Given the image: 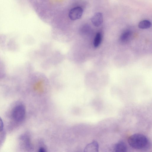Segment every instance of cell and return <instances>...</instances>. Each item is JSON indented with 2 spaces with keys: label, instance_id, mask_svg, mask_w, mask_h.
Returning a JSON list of instances; mask_svg holds the SVG:
<instances>
[{
  "label": "cell",
  "instance_id": "obj_2",
  "mask_svg": "<svg viewBox=\"0 0 152 152\" xmlns=\"http://www.w3.org/2000/svg\"><path fill=\"white\" fill-rule=\"evenodd\" d=\"M26 114V109L23 104L17 105L13 108L12 113V118L15 121L19 122L22 121L24 118Z\"/></svg>",
  "mask_w": 152,
  "mask_h": 152
},
{
  "label": "cell",
  "instance_id": "obj_11",
  "mask_svg": "<svg viewBox=\"0 0 152 152\" xmlns=\"http://www.w3.org/2000/svg\"><path fill=\"white\" fill-rule=\"evenodd\" d=\"M4 128V123L1 118L0 117V132L2 131Z\"/></svg>",
  "mask_w": 152,
  "mask_h": 152
},
{
  "label": "cell",
  "instance_id": "obj_3",
  "mask_svg": "<svg viewBox=\"0 0 152 152\" xmlns=\"http://www.w3.org/2000/svg\"><path fill=\"white\" fill-rule=\"evenodd\" d=\"M83 12V9L80 7H77L72 8L69 11V16L72 20H76L80 19Z\"/></svg>",
  "mask_w": 152,
  "mask_h": 152
},
{
  "label": "cell",
  "instance_id": "obj_5",
  "mask_svg": "<svg viewBox=\"0 0 152 152\" xmlns=\"http://www.w3.org/2000/svg\"><path fill=\"white\" fill-rule=\"evenodd\" d=\"M99 145L98 142L93 141L88 144L85 147L84 151L87 152H97L99 151Z\"/></svg>",
  "mask_w": 152,
  "mask_h": 152
},
{
  "label": "cell",
  "instance_id": "obj_10",
  "mask_svg": "<svg viewBox=\"0 0 152 152\" xmlns=\"http://www.w3.org/2000/svg\"><path fill=\"white\" fill-rule=\"evenodd\" d=\"M102 39V35L100 33H97L94 41V45L95 48L98 47L100 45Z\"/></svg>",
  "mask_w": 152,
  "mask_h": 152
},
{
  "label": "cell",
  "instance_id": "obj_9",
  "mask_svg": "<svg viewBox=\"0 0 152 152\" xmlns=\"http://www.w3.org/2000/svg\"><path fill=\"white\" fill-rule=\"evenodd\" d=\"M131 32L129 30H127L123 32L121 35L120 39L121 42H125L126 41L130 38Z\"/></svg>",
  "mask_w": 152,
  "mask_h": 152
},
{
  "label": "cell",
  "instance_id": "obj_7",
  "mask_svg": "<svg viewBox=\"0 0 152 152\" xmlns=\"http://www.w3.org/2000/svg\"><path fill=\"white\" fill-rule=\"evenodd\" d=\"M19 139L22 146L25 147L26 148L30 147L29 140L26 135H21Z\"/></svg>",
  "mask_w": 152,
  "mask_h": 152
},
{
  "label": "cell",
  "instance_id": "obj_8",
  "mask_svg": "<svg viewBox=\"0 0 152 152\" xmlns=\"http://www.w3.org/2000/svg\"><path fill=\"white\" fill-rule=\"evenodd\" d=\"M151 25V22L147 20L141 21L139 23L138 26L141 29H146L150 28Z\"/></svg>",
  "mask_w": 152,
  "mask_h": 152
},
{
  "label": "cell",
  "instance_id": "obj_4",
  "mask_svg": "<svg viewBox=\"0 0 152 152\" xmlns=\"http://www.w3.org/2000/svg\"><path fill=\"white\" fill-rule=\"evenodd\" d=\"M91 20L92 23L94 26L99 27L103 22L102 14L100 12H96L92 16Z\"/></svg>",
  "mask_w": 152,
  "mask_h": 152
},
{
  "label": "cell",
  "instance_id": "obj_6",
  "mask_svg": "<svg viewBox=\"0 0 152 152\" xmlns=\"http://www.w3.org/2000/svg\"><path fill=\"white\" fill-rule=\"evenodd\" d=\"M113 151L116 152H125L127 150L126 144L123 141H120L115 144L113 148Z\"/></svg>",
  "mask_w": 152,
  "mask_h": 152
},
{
  "label": "cell",
  "instance_id": "obj_1",
  "mask_svg": "<svg viewBox=\"0 0 152 152\" xmlns=\"http://www.w3.org/2000/svg\"><path fill=\"white\" fill-rule=\"evenodd\" d=\"M128 142L132 148L138 150H145L149 147L150 142L147 137L140 133L134 134L128 139Z\"/></svg>",
  "mask_w": 152,
  "mask_h": 152
}]
</instances>
